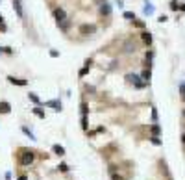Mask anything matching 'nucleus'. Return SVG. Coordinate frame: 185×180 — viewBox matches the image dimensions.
Listing matches in <instances>:
<instances>
[{
	"mask_svg": "<svg viewBox=\"0 0 185 180\" xmlns=\"http://www.w3.org/2000/svg\"><path fill=\"white\" fill-rule=\"evenodd\" d=\"M87 126H89V124H87V115H81V128L87 130Z\"/></svg>",
	"mask_w": 185,
	"mask_h": 180,
	"instance_id": "nucleus-25",
	"label": "nucleus"
},
{
	"mask_svg": "<svg viewBox=\"0 0 185 180\" xmlns=\"http://www.w3.org/2000/svg\"><path fill=\"white\" fill-rule=\"evenodd\" d=\"M180 93H181V97H185V82L180 84Z\"/></svg>",
	"mask_w": 185,
	"mask_h": 180,
	"instance_id": "nucleus-30",
	"label": "nucleus"
},
{
	"mask_svg": "<svg viewBox=\"0 0 185 180\" xmlns=\"http://www.w3.org/2000/svg\"><path fill=\"white\" fill-rule=\"evenodd\" d=\"M8 82L13 84V86H19V87L28 86V80H26V78H15V76H8Z\"/></svg>",
	"mask_w": 185,
	"mask_h": 180,
	"instance_id": "nucleus-5",
	"label": "nucleus"
},
{
	"mask_svg": "<svg viewBox=\"0 0 185 180\" xmlns=\"http://www.w3.org/2000/svg\"><path fill=\"white\" fill-rule=\"evenodd\" d=\"M170 9H172V11H180V2L172 0V2H170Z\"/></svg>",
	"mask_w": 185,
	"mask_h": 180,
	"instance_id": "nucleus-23",
	"label": "nucleus"
},
{
	"mask_svg": "<svg viewBox=\"0 0 185 180\" xmlns=\"http://www.w3.org/2000/svg\"><path fill=\"white\" fill-rule=\"evenodd\" d=\"M52 152H54V154H58V156H63L65 154V147H63V145H54V147H52Z\"/></svg>",
	"mask_w": 185,
	"mask_h": 180,
	"instance_id": "nucleus-12",
	"label": "nucleus"
},
{
	"mask_svg": "<svg viewBox=\"0 0 185 180\" xmlns=\"http://www.w3.org/2000/svg\"><path fill=\"white\" fill-rule=\"evenodd\" d=\"M126 82H128V84H133L135 87H139V89H143V87L146 86L145 82L139 80V76H137V74H126Z\"/></svg>",
	"mask_w": 185,
	"mask_h": 180,
	"instance_id": "nucleus-3",
	"label": "nucleus"
},
{
	"mask_svg": "<svg viewBox=\"0 0 185 180\" xmlns=\"http://www.w3.org/2000/svg\"><path fill=\"white\" fill-rule=\"evenodd\" d=\"M98 134V130H87V137H94Z\"/></svg>",
	"mask_w": 185,
	"mask_h": 180,
	"instance_id": "nucleus-29",
	"label": "nucleus"
},
{
	"mask_svg": "<svg viewBox=\"0 0 185 180\" xmlns=\"http://www.w3.org/2000/svg\"><path fill=\"white\" fill-rule=\"evenodd\" d=\"M141 78H143V82H150V78H152V73H150V69H145V71H143V74H141Z\"/></svg>",
	"mask_w": 185,
	"mask_h": 180,
	"instance_id": "nucleus-16",
	"label": "nucleus"
},
{
	"mask_svg": "<svg viewBox=\"0 0 185 180\" xmlns=\"http://www.w3.org/2000/svg\"><path fill=\"white\" fill-rule=\"evenodd\" d=\"M141 39H143V43H145L146 46H150V45H152V33H150V32L143 30V33H141Z\"/></svg>",
	"mask_w": 185,
	"mask_h": 180,
	"instance_id": "nucleus-10",
	"label": "nucleus"
},
{
	"mask_svg": "<svg viewBox=\"0 0 185 180\" xmlns=\"http://www.w3.org/2000/svg\"><path fill=\"white\" fill-rule=\"evenodd\" d=\"M2 52H4V48H2V46H0V54H2Z\"/></svg>",
	"mask_w": 185,
	"mask_h": 180,
	"instance_id": "nucleus-41",
	"label": "nucleus"
},
{
	"mask_svg": "<svg viewBox=\"0 0 185 180\" xmlns=\"http://www.w3.org/2000/svg\"><path fill=\"white\" fill-rule=\"evenodd\" d=\"M78 32L81 36H93V33L96 32V24H80Z\"/></svg>",
	"mask_w": 185,
	"mask_h": 180,
	"instance_id": "nucleus-2",
	"label": "nucleus"
},
{
	"mask_svg": "<svg viewBox=\"0 0 185 180\" xmlns=\"http://www.w3.org/2000/svg\"><path fill=\"white\" fill-rule=\"evenodd\" d=\"M181 100H183V102H185V97H181Z\"/></svg>",
	"mask_w": 185,
	"mask_h": 180,
	"instance_id": "nucleus-42",
	"label": "nucleus"
},
{
	"mask_svg": "<svg viewBox=\"0 0 185 180\" xmlns=\"http://www.w3.org/2000/svg\"><path fill=\"white\" fill-rule=\"evenodd\" d=\"M89 71H91V67H85V65H84V67L80 69L78 76H80V78H84V76H87V74H89Z\"/></svg>",
	"mask_w": 185,
	"mask_h": 180,
	"instance_id": "nucleus-19",
	"label": "nucleus"
},
{
	"mask_svg": "<svg viewBox=\"0 0 185 180\" xmlns=\"http://www.w3.org/2000/svg\"><path fill=\"white\" fill-rule=\"evenodd\" d=\"M11 113V104L8 100H0V115H8Z\"/></svg>",
	"mask_w": 185,
	"mask_h": 180,
	"instance_id": "nucleus-8",
	"label": "nucleus"
},
{
	"mask_svg": "<svg viewBox=\"0 0 185 180\" xmlns=\"http://www.w3.org/2000/svg\"><path fill=\"white\" fill-rule=\"evenodd\" d=\"M80 108H81V115H87V113H89V106H87L85 100H81V106H80Z\"/></svg>",
	"mask_w": 185,
	"mask_h": 180,
	"instance_id": "nucleus-21",
	"label": "nucleus"
},
{
	"mask_svg": "<svg viewBox=\"0 0 185 180\" xmlns=\"http://www.w3.org/2000/svg\"><path fill=\"white\" fill-rule=\"evenodd\" d=\"M0 32H8V26H6V22L0 24Z\"/></svg>",
	"mask_w": 185,
	"mask_h": 180,
	"instance_id": "nucleus-32",
	"label": "nucleus"
},
{
	"mask_svg": "<svg viewBox=\"0 0 185 180\" xmlns=\"http://www.w3.org/2000/svg\"><path fill=\"white\" fill-rule=\"evenodd\" d=\"M28 99H30L35 106H41V99H39V97H37L35 93H28Z\"/></svg>",
	"mask_w": 185,
	"mask_h": 180,
	"instance_id": "nucleus-17",
	"label": "nucleus"
},
{
	"mask_svg": "<svg viewBox=\"0 0 185 180\" xmlns=\"http://www.w3.org/2000/svg\"><path fill=\"white\" fill-rule=\"evenodd\" d=\"M181 141H183V143H185V134H183V136H181Z\"/></svg>",
	"mask_w": 185,
	"mask_h": 180,
	"instance_id": "nucleus-40",
	"label": "nucleus"
},
{
	"mask_svg": "<svg viewBox=\"0 0 185 180\" xmlns=\"http://www.w3.org/2000/svg\"><path fill=\"white\" fill-rule=\"evenodd\" d=\"M150 132H152V136H154V137H159V134H161L159 124H157V123H154L152 126H150Z\"/></svg>",
	"mask_w": 185,
	"mask_h": 180,
	"instance_id": "nucleus-13",
	"label": "nucleus"
},
{
	"mask_svg": "<svg viewBox=\"0 0 185 180\" xmlns=\"http://www.w3.org/2000/svg\"><path fill=\"white\" fill-rule=\"evenodd\" d=\"M94 2H96V4L100 6V4H104V2H106V0H94Z\"/></svg>",
	"mask_w": 185,
	"mask_h": 180,
	"instance_id": "nucleus-38",
	"label": "nucleus"
},
{
	"mask_svg": "<svg viewBox=\"0 0 185 180\" xmlns=\"http://www.w3.org/2000/svg\"><path fill=\"white\" fill-rule=\"evenodd\" d=\"M183 117H185V110H183Z\"/></svg>",
	"mask_w": 185,
	"mask_h": 180,
	"instance_id": "nucleus-43",
	"label": "nucleus"
},
{
	"mask_svg": "<svg viewBox=\"0 0 185 180\" xmlns=\"http://www.w3.org/2000/svg\"><path fill=\"white\" fill-rule=\"evenodd\" d=\"M135 43H132V41H126L124 43V52H135Z\"/></svg>",
	"mask_w": 185,
	"mask_h": 180,
	"instance_id": "nucleus-15",
	"label": "nucleus"
},
{
	"mask_svg": "<svg viewBox=\"0 0 185 180\" xmlns=\"http://www.w3.org/2000/svg\"><path fill=\"white\" fill-rule=\"evenodd\" d=\"M111 180H124V176L117 175V173H111Z\"/></svg>",
	"mask_w": 185,
	"mask_h": 180,
	"instance_id": "nucleus-28",
	"label": "nucleus"
},
{
	"mask_svg": "<svg viewBox=\"0 0 185 180\" xmlns=\"http://www.w3.org/2000/svg\"><path fill=\"white\" fill-rule=\"evenodd\" d=\"M13 9L17 11V17H19V19L24 17V11H22V4H20V0H13Z\"/></svg>",
	"mask_w": 185,
	"mask_h": 180,
	"instance_id": "nucleus-9",
	"label": "nucleus"
},
{
	"mask_svg": "<svg viewBox=\"0 0 185 180\" xmlns=\"http://www.w3.org/2000/svg\"><path fill=\"white\" fill-rule=\"evenodd\" d=\"M33 160H35V150L24 149V147L17 149V162H19L20 165H32Z\"/></svg>",
	"mask_w": 185,
	"mask_h": 180,
	"instance_id": "nucleus-1",
	"label": "nucleus"
},
{
	"mask_svg": "<svg viewBox=\"0 0 185 180\" xmlns=\"http://www.w3.org/2000/svg\"><path fill=\"white\" fill-rule=\"evenodd\" d=\"M2 22H4V17H2V15H0V24H2Z\"/></svg>",
	"mask_w": 185,
	"mask_h": 180,
	"instance_id": "nucleus-39",
	"label": "nucleus"
},
{
	"mask_svg": "<svg viewBox=\"0 0 185 180\" xmlns=\"http://www.w3.org/2000/svg\"><path fill=\"white\" fill-rule=\"evenodd\" d=\"M45 106H48V108H52L54 112H61V100H58V99H52V100H48V102H45Z\"/></svg>",
	"mask_w": 185,
	"mask_h": 180,
	"instance_id": "nucleus-7",
	"label": "nucleus"
},
{
	"mask_svg": "<svg viewBox=\"0 0 185 180\" xmlns=\"http://www.w3.org/2000/svg\"><path fill=\"white\" fill-rule=\"evenodd\" d=\"M54 19H56L58 20V22H61V20H65V19H68L67 17V13H65V9L63 8H54Z\"/></svg>",
	"mask_w": 185,
	"mask_h": 180,
	"instance_id": "nucleus-4",
	"label": "nucleus"
},
{
	"mask_svg": "<svg viewBox=\"0 0 185 180\" xmlns=\"http://www.w3.org/2000/svg\"><path fill=\"white\" fill-rule=\"evenodd\" d=\"M58 26H59V28L63 30V32H67L68 28H71V19H65V20H61V22H58Z\"/></svg>",
	"mask_w": 185,
	"mask_h": 180,
	"instance_id": "nucleus-14",
	"label": "nucleus"
},
{
	"mask_svg": "<svg viewBox=\"0 0 185 180\" xmlns=\"http://www.w3.org/2000/svg\"><path fill=\"white\" fill-rule=\"evenodd\" d=\"M58 167H59V171H61V173H67V171H68V165H67V163H59Z\"/></svg>",
	"mask_w": 185,
	"mask_h": 180,
	"instance_id": "nucleus-26",
	"label": "nucleus"
},
{
	"mask_svg": "<svg viewBox=\"0 0 185 180\" xmlns=\"http://www.w3.org/2000/svg\"><path fill=\"white\" fill-rule=\"evenodd\" d=\"M32 112H33V115H37V117H39V119H43V121L46 119V113H45V110H43V108H39V106H35V108H33V110H32Z\"/></svg>",
	"mask_w": 185,
	"mask_h": 180,
	"instance_id": "nucleus-11",
	"label": "nucleus"
},
{
	"mask_svg": "<svg viewBox=\"0 0 185 180\" xmlns=\"http://www.w3.org/2000/svg\"><path fill=\"white\" fill-rule=\"evenodd\" d=\"M150 141H152V145H161V139H159V137H150Z\"/></svg>",
	"mask_w": 185,
	"mask_h": 180,
	"instance_id": "nucleus-27",
	"label": "nucleus"
},
{
	"mask_svg": "<svg viewBox=\"0 0 185 180\" xmlns=\"http://www.w3.org/2000/svg\"><path fill=\"white\" fill-rule=\"evenodd\" d=\"M50 56H52V58H58L59 52H58V50H50Z\"/></svg>",
	"mask_w": 185,
	"mask_h": 180,
	"instance_id": "nucleus-33",
	"label": "nucleus"
},
{
	"mask_svg": "<svg viewBox=\"0 0 185 180\" xmlns=\"http://www.w3.org/2000/svg\"><path fill=\"white\" fill-rule=\"evenodd\" d=\"M122 17H124V19H128V20H133V19H137L133 11H124V13H122Z\"/></svg>",
	"mask_w": 185,
	"mask_h": 180,
	"instance_id": "nucleus-20",
	"label": "nucleus"
},
{
	"mask_svg": "<svg viewBox=\"0 0 185 180\" xmlns=\"http://www.w3.org/2000/svg\"><path fill=\"white\" fill-rule=\"evenodd\" d=\"M100 17H111V4L109 2L100 4Z\"/></svg>",
	"mask_w": 185,
	"mask_h": 180,
	"instance_id": "nucleus-6",
	"label": "nucleus"
},
{
	"mask_svg": "<svg viewBox=\"0 0 185 180\" xmlns=\"http://www.w3.org/2000/svg\"><path fill=\"white\" fill-rule=\"evenodd\" d=\"M17 180H28V176H26V175H22V176H19Z\"/></svg>",
	"mask_w": 185,
	"mask_h": 180,
	"instance_id": "nucleus-37",
	"label": "nucleus"
},
{
	"mask_svg": "<svg viewBox=\"0 0 185 180\" xmlns=\"http://www.w3.org/2000/svg\"><path fill=\"white\" fill-rule=\"evenodd\" d=\"M4 52H6V54H11L13 50H11V48H9V46H4Z\"/></svg>",
	"mask_w": 185,
	"mask_h": 180,
	"instance_id": "nucleus-36",
	"label": "nucleus"
},
{
	"mask_svg": "<svg viewBox=\"0 0 185 180\" xmlns=\"http://www.w3.org/2000/svg\"><path fill=\"white\" fill-rule=\"evenodd\" d=\"M157 20H159V22H167V17H165V15H161V17L157 19Z\"/></svg>",
	"mask_w": 185,
	"mask_h": 180,
	"instance_id": "nucleus-34",
	"label": "nucleus"
},
{
	"mask_svg": "<svg viewBox=\"0 0 185 180\" xmlns=\"http://www.w3.org/2000/svg\"><path fill=\"white\" fill-rule=\"evenodd\" d=\"M132 22H133V26H135V28H141V30H145V20H141V19H133L132 20Z\"/></svg>",
	"mask_w": 185,
	"mask_h": 180,
	"instance_id": "nucleus-18",
	"label": "nucleus"
},
{
	"mask_svg": "<svg viewBox=\"0 0 185 180\" xmlns=\"http://www.w3.org/2000/svg\"><path fill=\"white\" fill-rule=\"evenodd\" d=\"M180 11L185 13V2H180Z\"/></svg>",
	"mask_w": 185,
	"mask_h": 180,
	"instance_id": "nucleus-35",
	"label": "nucleus"
},
{
	"mask_svg": "<svg viewBox=\"0 0 185 180\" xmlns=\"http://www.w3.org/2000/svg\"><path fill=\"white\" fill-rule=\"evenodd\" d=\"M152 119L157 121V110H155V108H152Z\"/></svg>",
	"mask_w": 185,
	"mask_h": 180,
	"instance_id": "nucleus-31",
	"label": "nucleus"
},
{
	"mask_svg": "<svg viewBox=\"0 0 185 180\" xmlns=\"http://www.w3.org/2000/svg\"><path fill=\"white\" fill-rule=\"evenodd\" d=\"M152 13H154V6L152 4H146L145 6V15H152Z\"/></svg>",
	"mask_w": 185,
	"mask_h": 180,
	"instance_id": "nucleus-22",
	"label": "nucleus"
},
{
	"mask_svg": "<svg viewBox=\"0 0 185 180\" xmlns=\"http://www.w3.org/2000/svg\"><path fill=\"white\" fill-rule=\"evenodd\" d=\"M22 132H24L26 136H28V137H30V139H35V137H33V134H32V130H30L28 126H22Z\"/></svg>",
	"mask_w": 185,
	"mask_h": 180,
	"instance_id": "nucleus-24",
	"label": "nucleus"
}]
</instances>
